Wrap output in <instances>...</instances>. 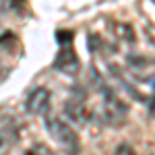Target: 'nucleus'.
<instances>
[{
    "label": "nucleus",
    "mask_w": 155,
    "mask_h": 155,
    "mask_svg": "<svg viewBox=\"0 0 155 155\" xmlns=\"http://www.w3.org/2000/svg\"><path fill=\"white\" fill-rule=\"evenodd\" d=\"M66 116H71V120L74 122H83L85 120V104L83 99H74L66 101Z\"/></svg>",
    "instance_id": "obj_6"
},
{
    "label": "nucleus",
    "mask_w": 155,
    "mask_h": 155,
    "mask_svg": "<svg viewBox=\"0 0 155 155\" xmlns=\"http://www.w3.org/2000/svg\"><path fill=\"white\" fill-rule=\"evenodd\" d=\"M128 116V106L114 95V91H110L106 87V95H104V120L112 126L122 124Z\"/></svg>",
    "instance_id": "obj_2"
},
{
    "label": "nucleus",
    "mask_w": 155,
    "mask_h": 155,
    "mask_svg": "<svg viewBox=\"0 0 155 155\" xmlns=\"http://www.w3.org/2000/svg\"><path fill=\"white\" fill-rule=\"evenodd\" d=\"M17 139H19V132L15 130V128H8V126H0V155L8 153L12 147H15Z\"/></svg>",
    "instance_id": "obj_5"
},
{
    "label": "nucleus",
    "mask_w": 155,
    "mask_h": 155,
    "mask_svg": "<svg viewBox=\"0 0 155 155\" xmlns=\"http://www.w3.org/2000/svg\"><path fill=\"white\" fill-rule=\"evenodd\" d=\"M0 11H2V0H0Z\"/></svg>",
    "instance_id": "obj_9"
},
{
    "label": "nucleus",
    "mask_w": 155,
    "mask_h": 155,
    "mask_svg": "<svg viewBox=\"0 0 155 155\" xmlns=\"http://www.w3.org/2000/svg\"><path fill=\"white\" fill-rule=\"evenodd\" d=\"M46 130L54 139V143H58V147L66 155H79L81 153V139H79L77 130L72 128L71 124H66L64 120L48 116L46 118Z\"/></svg>",
    "instance_id": "obj_1"
},
{
    "label": "nucleus",
    "mask_w": 155,
    "mask_h": 155,
    "mask_svg": "<svg viewBox=\"0 0 155 155\" xmlns=\"http://www.w3.org/2000/svg\"><path fill=\"white\" fill-rule=\"evenodd\" d=\"M50 101H52V97H50L48 89L35 87L25 99V110H27V114H33V116H46V112L50 110Z\"/></svg>",
    "instance_id": "obj_4"
},
{
    "label": "nucleus",
    "mask_w": 155,
    "mask_h": 155,
    "mask_svg": "<svg viewBox=\"0 0 155 155\" xmlns=\"http://www.w3.org/2000/svg\"><path fill=\"white\" fill-rule=\"evenodd\" d=\"M25 155H37V151H27Z\"/></svg>",
    "instance_id": "obj_8"
},
{
    "label": "nucleus",
    "mask_w": 155,
    "mask_h": 155,
    "mask_svg": "<svg viewBox=\"0 0 155 155\" xmlns=\"http://www.w3.org/2000/svg\"><path fill=\"white\" fill-rule=\"evenodd\" d=\"M153 87H155V81H153Z\"/></svg>",
    "instance_id": "obj_10"
},
{
    "label": "nucleus",
    "mask_w": 155,
    "mask_h": 155,
    "mask_svg": "<svg viewBox=\"0 0 155 155\" xmlns=\"http://www.w3.org/2000/svg\"><path fill=\"white\" fill-rule=\"evenodd\" d=\"M114 155H137V153H134V149H132L130 145L122 143V145L116 147V153H114Z\"/></svg>",
    "instance_id": "obj_7"
},
{
    "label": "nucleus",
    "mask_w": 155,
    "mask_h": 155,
    "mask_svg": "<svg viewBox=\"0 0 155 155\" xmlns=\"http://www.w3.org/2000/svg\"><path fill=\"white\" fill-rule=\"evenodd\" d=\"M54 68L60 72H66V74H77L81 68V62L77 52L72 50L71 44H60V50L54 58Z\"/></svg>",
    "instance_id": "obj_3"
}]
</instances>
